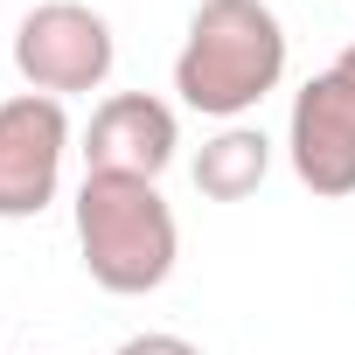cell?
I'll list each match as a JSON object with an SVG mask.
<instances>
[{"mask_svg":"<svg viewBox=\"0 0 355 355\" xmlns=\"http://www.w3.org/2000/svg\"><path fill=\"white\" fill-rule=\"evenodd\" d=\"M286 77V21L272 0H202L189 15V35L174 49V91L189 112L237 125L258 112Z\"/></svg>","mask_w":355,"mask_h":355,"instance_id":"obj_1","label":"cell"},{"mask_svg":"<svg viewBox=\"0 0 355 355\" xmlns=\"http://www.w3.org/2000/svg\"><path fill=\"white\" fill-rule=\"evenodd\" d=\"M77 223V258L91 272V286L139 300L160 293L174 279V258H182V223H174L160 182H139V174H84V189L70 202Z\"/></svg>","mask_w":355,"mask_h":355,"instance_id":"obj_2","label":"cell"},{"mask_svg":"<svg viewBox=\"0 0 355 355\" xmlns=\"http://www.w3.org/2000/svg\"><path fill=\"white\" fill-rule=\"evenodd\" d=\"M112 63H119V35L84 0H42L15 21V70L42 98H84L112 77Z\"/></svg>","mask_w":355,"mask_h":355,"instance_id":"obj_3","label":"cell"},{"mask_svg":"<svg viewBox=\"0 0 355 355\" xmlns=\"http://www.w3.org/2000/svg\"><path fill=\"white\" fill-rule=\"evenodd\" d=\"M70 160V112L63 98L15 91L0 98V223H28L56 202Z\"/></svg>","mask_w":355,"mask_h":355,"instance_id":"obj_4","label":"cell"},{"mask_svg":"<svg viewBox=\"0 0 355 355\" xmlns=\"http://www.w3.org/2000/svg\"><path fill=\"white\" fill-rule=\"evenodd\" d=\"M286 153H293L300 189H313L320 202L355 196V84L341 70H320L293 91Z\"/></svg>","mask_w":355,"mask_h":355,"instance_id":"obj_5","label":"cell"},{"mask_svg":"<svg viewBox=\"0 0 355 355\" xmlns=\"http://www.w3.org/2000/svg\"><path fill=\"white\" fill-rule=\"evenodd\" d=\"M174 146H182V119H174L167 98L153 91H112L91 125H84V174H139V182H160Z\"/></svg>","mask_w":355,"mask_h":355,"instance_id":"obj_6","label":"cell"},{"mask_svg":"<svg viewBox=\"0 0 355 355\" xmlns=\"http://www.w3.org/2000/svg\"><path fill=\"white\" fill-rule=\"evenodd\" d=\"M265 174H272V139L258 132V125H216L209 139H202V153H196V189L209 196V202H244V196H258L265 189Z\"/></svg>","mask_w":355,"mask_h":355,"instance_id":"obj_7","label":"cell"},{"mask_svg":"<svg viewBox=\"0 0 355 355\" xmlns=\"http://www.w3.org/2000/svg\"><path fill=\"white\" fill-rule=\"evenodd\" d=\"M112 355H202L189 334H167V327H146V334H125Z\"/></svg>","mask_w":355,"mask_h":355,"instance_id":"obj_8","label":"cell"},{"mask_svg":"<svg viewBox=\"0 0 355 355\" xmlns=\"http://www.w3.org/2000/svg\"><path fill=\"white\" fill-rule=\"evenodd\" d=\"M334 70H341V77H348V84H355V42H348V49H341V56H334Z\"/></svg>","mask_w":355,"mask_h":355,"instance_id":"obj_9","label":"cell"}]
</instances>
